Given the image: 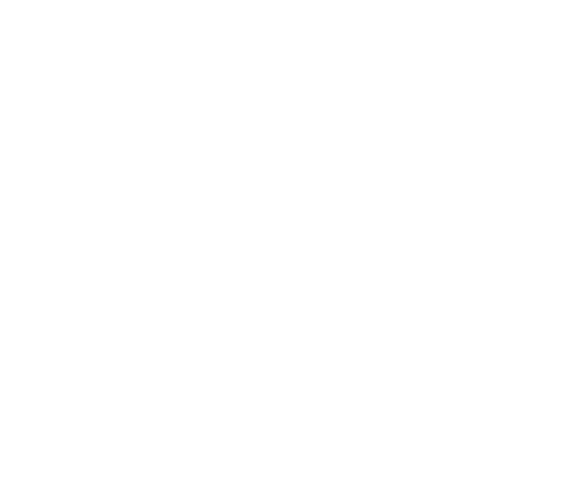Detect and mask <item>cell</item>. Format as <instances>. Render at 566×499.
I'll list each match as a JSON object with an SVG mask.
<instances>
[]
</instances>
